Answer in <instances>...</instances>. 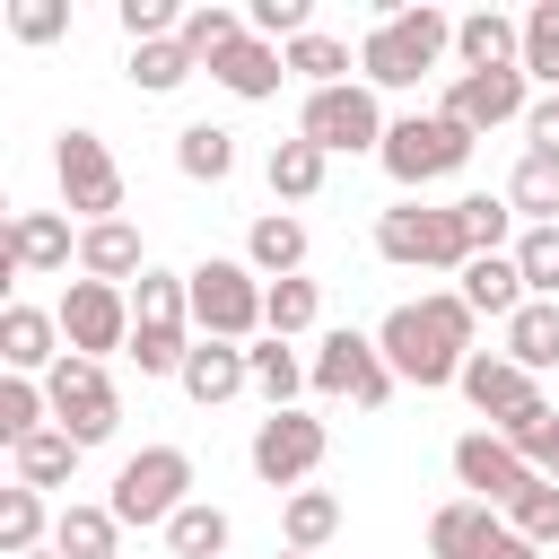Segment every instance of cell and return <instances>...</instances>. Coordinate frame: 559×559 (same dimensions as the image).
<instances>
[{
  "label": "cell",
  "mask_w": 559,
  "mask_h": 559,
  "mask_svg": "<svg viewBox=\"0 0 559 559\" xmlns=\"http://www.w3.org/2000/svg\"><path fill=\"white\" fill-rule=\"evenodd\" d=\"M472 306H463V288H445V297H411V306H393L384 323H376V349H384V367L402 376V384H419V393H437V384H463V367H472Z\"/></svg>",
  "instance_id": "obj_1"
},
{
  "label": "cell",
  "mask_w": 559,
  "mask_h": 559,
  "mask_svg": "<svg viewBox=\"0 0 559 559\" xmlns=\"http://www.w3.org/2000/svg\"><path fill=\"white\" fill-rule=\"evenodd\" d=\"M445 44H454L445 9H384L367 26V44H358V70H367V87H419Z\"/></svg>",
  "instance_id": "obj_2"
},
{
  "label": "cell",
  "mask_w": 559,
  "mask_h": 559,
  "mask_svg": "<svg viewBox=\"0 0 559 559\" xmlns=\"http://www.w3.org/2000/svg\"><path fill=\"white\" fill-rule=\"evenodd\" d=\"M183 288H192V323H201V341H236L245 349V332H262V297H271V280L253 271V262H192L183 271Z\"/></svg>",
  "instance_id": "obj_3"
},
{
  "label": "cell",
  "mask_w": 559,
  "mask_h": 559,
  "mask_svg": "<svg viewBox=\"0 0 559 559\" xmlns=\"http://www.w3.org/2000/svg\"><path fill=\"white\" fill-rule=\"evenodd\" d=\"M376 253L402 262V271H463V262H472V236H463V210H454V201H445V210L402 201V210L376 218Z\"/></svg>",
  "instance_id": "obj_4"
},
{
  "label": "cell",
  "mask_w": 559,
  "mask_h": 559,
  "mask_svg": "<svg viewBox=\"0 0 559 559\" xmlns=\"http://www.w3.org/2000/svg\"><path fill=\"white\" fill-rule=\"evenodd\" d=\"M122 524H175L192 507V454L183 445H140L122 472H114V498H105Z\"/></svg>",
  "instance_id": "obj_5"
},
{
  "label": "cell",
  "mask_w": 559,
  "mask_h": 559,
  "mask_svg": "<svg viewBox=\"0 0 559 559\" xmlns=\"http://www.w3.org/2000/svg\"><path fill=\"white\" fill-rule=\"evenodd\" d=\"M384 105H376V87L367 79H349V87H314L306 96V114H297V140H314L323 157H358V148H384Z\"/></svg>",
  "instance_id": "obj_6"
},
{
  "label": "cell",
  "mask_w": 559,
  "mask_h": 559,
  "mask_svg": "<svg viewBox=\"0 0 559 559\" xmlns=\"http://www.w3.org/2000/svg\"><path fill=\"white\" fill-rule=\"evenodd\" d=\"M472 148H480V140H472L463 122H445V114H402V122L384 131V148H376V157H384V175H393V183H411V192H419V183L454 175Z\"/></svg>",
  "instance_id": "obj_7"
},
{
  "label": "cell",
  "mask_w": 559,
  "mask_h": 559,
  "mask_svg": "<svg viewBox=\"0 0 559 559\" xmlns=\"http://www.w3.org/2000/svg\"><path fill=\"white\" fill-rule=\"evenodd\" d=\"M393 367H384V349H376V332H323L314 341V393H332V402H358V411H384L393 402Z\"/></svg>",
  "instance_id": "obj_8"
},
{
  "label": "cell",
  "mask_w": 559,
  "mask_h": 559,
  "mask_svg": "<svg viewBox=\"0 0 559 559\" xmlns=\"http://www.w3.org/2000/svg\"><path fill=\"white\" fill-rule=\"evenodd\" d=\"M44 402H52V419L79 437V445H105L114 428H122V393H114V376H105V358H61L52 376H44Z\"/></svg>",
  "instance_id": "obj_9"
},
{
  "label": "cell",
  "mask_w": 559,
  "mask_h": 559,
  "mask_svg": "<svg viewBox=\"0 0 559 559\" xmlns=\"http://www.w3.org/2000/svg\"><path fill=\"white\" fill-rule=\"evenodd\" d=\"M52 175H61V201H70L87 227L122 218V166L105 157V140H96V131H61V148H52Z\"/></svg>",
  "instance_id": "obj_10"
},
{
  "label": "cell",
  "mask_w": 559,
  "mask_h": 559,
  "mask_svg": "<svg viewBox=\"0 0 559 559\" xmlns=\"http://www.w3.org/2000/svg\"><path fill=\"white\" fill-rule=\"evenodd\" d=\"M524 87H533L524 70H454L437 114H445V122H463L472 140H489L498 122H524V114H533V96H524Z\"/></svg>",
  "instance_id": "obj_11"
},
{
  "label": "cell",
  "mask_w": 559,
  "mask_h": 559,
  "mask_svg": "<svg viewBox=\"0 0 559 559\" xmlns=\"http://www.w3.org/2000/svg\"><path fill=\"white\" fill-rule=\"evenodd\" d=\"M52 314H61V341H70L79 358L131 349V288H105V280H70Z\"/></svg>",
  "instance_id": "obj_12"
},
{
  "label": "cell",
  "mask_w": 559,
  "mask_h": 559,
  "mask_svg": "<svg viewBox=\"0 0 559 559\" xmlns=\"http://www.w3.org/2000/svg\"><path fill=\"white\" fill-rule=\"evenodd\" d=\"M323 419H306V411H271L262 428H253V472L271 480V489H297L314 463H323Z\"/></svg>",
  "instance_id": "obj_13"
},
{
  "label": "cell",
  "mask_w": 559,
  "mask_h": 559,
  "mask_svg": "<svg viewBox=\"0 0 559 559\" xmlns=\"http://www.w3.org/2000/svg\"><path fill=\"white\" fill-rule=\"evenodd\" d=\"M454 480H463L480 507H498V515H507V498L533 480V463H524L498 428H472V437H454Z\"/></svg>",
  "instance_id": "obj_14"
},
{
  "label": "cell",
  "mask_w": 559,
  "mask_h": 559,
  "mask_svg": "<svg viewBox=\"0 0 559 559\" xmlns=\"http://www.w3.org/2000/svg\"><path fill=\"white\" fill-rule=\"evenodd\" d=\"M70 253H79V236H70L61 210H17L0 227V280H17V271H70Z\"/></svg>",
  "instance_id": "obj_15"
},
{
  "label": "cell",
  "mask_w": 559,
  "mask_h": 559,
  "mask_svg": "<svg viewBox=\"0 0 559 559\" xmlns=\"http://www.w3.org/2000/svg\"><path fill=\"white\" fill-rule=\"evenodd\" d=\"M70 358V341H61V314H44V306H0V367L9 376H52Z\"/></svg>",
  "instance_id": "obj_16"
},
{
  "label": "cell",
  "mask_w": 559,
  "mask_h": 559,
  "mask_svg": "<svg viewBox=\"0 0 559 559\" xmlns=\"http://www.w3.org/2000/svg\"><path fill=\"white\" fill-rule=\"evenodd\" d=\"M498 533H507V515L480 507V498H445V507L428 515V550H437V559H489Z\"/></svg>",
  "instance_id": "obj_17"
},
{
  "label": "cell",
  "mask_w": 559,
  "mask_h": 559,
  "mask_svg": "<svg viewBox=\"0 0 559 559\" xmlns=\"http://www.w3.org/2000/svg\"><path fill=\"white\" fill-rule=\"evenodd\" d=\"M201 411H218V402H236L245 384H253V358L236 349V341H192V358H183V376H175Z\"/></svg>",
  "instance_id": "obj_18"
},
{
  "label": "cell",
  "mask_w": 559,
  "mask_h": 559,
  "mask_svg": "<svg viewBox=\"0 0 559 559\" xmlns=\"http://www.w3.org/2000/svg\"><path fill=\"white\" fill-rule=\"evenodd\" d=\"M454 52H463V70H524V17L472 9V17H454Z\"/></svg>",
  "instance_id": "obj_19"
},
{
  "label": "cell",
  "mask_w": 559,
  "mask_h": 559,
  "mask_svg": "<svg viewBox=\"0 0 559 559\" xmlns=\"http://www.w3.org/2000/svg\"><path fill=\"white\" fill-rule=\"evenodd\" d=\"M210 79H218L227 96L262 105V96H280V79H288V52H280V44H262V35H245V44H227V52L210 61Z\"/></svg>",
  "instance_id": "obj_20"
},
{
  "label": "cell",
  "mask_w": 559,
  "mask_h": 559,
  "mask_svg": "<svg viewBox=\"0 0 559 559\" xmlns=\"http://www.w3.org/2000/svg\"><path fill=\"white\" fill-rule=\"evenodd\" d=\"M533 393H542V384H533L507 349H472V367H463V402H472L480 419H507V411L533 402Z\"/></svg>",
  "instance_id": "obj_21"
},
{
  "label": "cell",
  "mask_w": 559,
  "mask_h": 559,
  "mask_svg": "<svg viewBox=\"0 0 559 559\" xmlns=\"http://www.w3.org/2000/svg\"><path fill=\"white\" fill-rule=\"evenodd\" d=\"M79 271H87V280H105V288H122L131 271H148V253H140V227H131V218L79 227Z\"/></svg>",
  "instance_id": "obj_22"
},
{
  "label": "cell",
  "mask_w": 559,
  "mask_h": 559,
  "mask_svg": "<svg viewBox=\"0 0 559 559\" xmlns=\"http://www.w3.org/2000/svg\"><path fill=\"white\" fill-rule=\"evenodd\" d=\"M454 280H463V306H472V314H498V323H507V314L524 306V271H515V253H472Z\"/></svg>",
  "instance_id": "obj_23"
},
{
  "label": "cell",
  "mask_w": 559,
  "mask_h": 559,
  "mask_svg": "<svg viewBox=\"0 0 559 559\" xmlns=\"http://www.w3.org/2000/svg\"><path fill=\"white\" fill-rule=\"evenodd\" d=\"M507 358H515L524 376L559 367V297H524V306L507 314Z\"/></svg>",
  "instance_id": "obj_24"
},
{
  "label": "cell",
  "mask_w": 559,
  "mask_h": 559,
  "mask_svg": "<svg viewBox=\"0 0 559 559\" xmlns=\"http://www.w3.org/2000/svg\"><path fill=\"white\" fill-rule=\"evenodd\" d=\"M245 262H253L262 280H297V271H306V227H297L288 210L253 218V227H245Z\"/></svg>",
  "instance_id": "obj_25"
},
{
  "label": "cell",
  "mask_w": 559,
  "mask_h": 559,
  "mask_svg": "<svg viewBox=\"0 0 559 559\" xmlns=\"http://www.w3.org/2000/svg\"><path fill=\"white\" fill-rule=\"evenodd\" d=\"M79 454H87V445H79L70 428H35L26 445H9V463H17V489H61V480L79 472Z\"/></svg>",
  "instance_id": "obj_26"
},
{
  "label": "cell",
  "mask_w": 559,
  "mask_h": 559,
  "mask_svg": "<svg viewBox=\"0 0 559 559\" xmlns=\"http://www.w3.org/2000/svg\"><path fill=\"white\" fill-rule=\"evenodd\" d=\"M114 542H122V515L114 507H61L52 515V550L61 559H114Z\"/></svg>",
  "instance_id": "obj_27"
},
{
  "label": "cell",
  "mask_w": 559,
  "mask_h": 559,
  "mask_svg": "<svg viewBox=\"0 0 559 559\" xmlns=\"http://www.w3.org/2000/svg\"><path fill=\"white\" fill-rule=\"evenodd\" d=\"M175 166H183L192 183H227V175H236V131H218V122H183V131H175Z\"/></svg>",
  "instance_id": "obj_28"
},
{
  "label": "cell",
  "mask_w": 559,
  "mask_h": 559,
  "mask_svg": "<svg viewBox=\"0 0 559 559\" xmlns=\"http://www.w3.org/2000/svg\"><path fill=\"white\" fill-rule=\"evenodd\" d=\"M280 533H288V550H306V559H314V550L341 533V498H332V489H288Z\"/></svg>",
  "instance_id": "obj_29"
},
{
  "label": "cell",
  "mask_w": 559,
  "mask_h": 559,
  "mask_svg": "<svg viewBox=\"0 0 559 559\" xmlns=\"http://www.w3.org/2000/svg\"><path fill=\"white\" fill-rule=\"evenodd\" d=\"M323 166H332V157H323L314 140H271V166H262V175H271L280 201H314V192H323Z\"/></svg>",
  "instance_id": "obj_30"
},
{
  "label": "cell",
  "mask_w": 559,
  "mask_h": 559,
  "mask_svg": "<svg viewBox=\"0 0 559 559\" xmlns=\"http://www.w3.org/2000/svg\"><path fill=\"white\" fill-rule=\"evenodd\" d=\"M314 314H323V288L297 271V280H271V297H262V332L271 341H297V332H314Z\"/></svg>",
  "instance_id": "obj_31"
},
{
  "label": "cell",
  "mask_w": 559,
  "mask_h": 559,
  "mask_svg": "<svg viewBox=\"0 0 559 559\" xmlns=\"http://www.w3.org/2000/svg\"><path fill=\"white\" fill-rule=\"evenodd\" d=\"M227 533H236V524H227V507L192 498V507L166 524V550H175V559H218V550H227Z\"/></svg>",
  "instance_id": "obj_32"
},
{
  "label": "cell",
  "mask_w": 559,
  "mask_h": 559,
  "mask_svg": "<svg viewBox=\"0 0 559 559\" xmlns=\"http://www.w3.org/2000/svg\"><path fill=\"white\" fill-rule=\"evenodd\" d=\"M245 35H253V26H245V9H218V0H210V9H183V35H175V44H183L192 61H218V52H227V44H245Z\"/></svg>",
  "instance_id": "obj_33"
},
{
  "label": "cell",
  "mask_w": 559,
  "mask_h": 559,
  "mask_svg": "<svg viewBox=\"0 0 559 559\" xmlns=\"http://www.w3.org/2000/svg\"><path fill=\"white\" fill-rule=\"evenodd\" d=\"M507 524H515L533 550H550V542H559V480H542V472H533V480L507 498Z\"/></svg>",
  "instance_id": "obj_34"
},
{
  "label": "cell",
  "mask_w": 559,
  "mask_h": 559,
  "mask_svg": "<svg viewBox=\"0 0 559 559\" xmlns=\"http://www.w3.org/2000/svg\"><path fill=\"white\" fill-rule=\"evenodd\" d=\"M245 358H253V384L271 393V411H288V402H297V384H314V367H306L288 341H262V349H245Z\"/></svg>",
  "instance_id": "obj_35"
},
{
  "label": "cell",
  "mask_w": 559,
  "mask_h": 559,
  "mask_svg": "<svg viewBox=\"0 0 559 559\" xmlns=\"http://www.w3.org/2000/svg\"><path fill=\"white\" fill-rule=\"evenodd\" d=\"M498 437H507V445H515V454H524V463H533V472H542V454H550V445H559V411H550V402H542V393H533V402H515V411H507V419H498Z\"/></svg>",
  "instance_id": "obj_36"
},
{
  "label": "cell",
  "mask_w": 559,
  "mask_h": 559,
  "mask_svg": "<svg viewBox=\"0 0 559 559\" xmlns=\"http://www.w3.org/2000/svg\"><path fill=\"white\" fill-rule=\"evenodd\" d=\"M288 70H297L306 87H349V44H341V35H297V44H288Z\"/></svg>",
  "instance_id": "obj_37"
},
{
  "label": "cell",
  "mask_w": 559,
  "mask_h": 559,
  "mask_svg": "<svg viewBox=\"0 0 559 559\" xmlns=\"http://www.w3.org/2000/svg\"><path fill=\"white\" fill-rule=\"evenodd\" d=\"M0 550L9 559L44 550V489H0Z\"/></svg>",
  "instance_id": "obj_38"
},
{
  "label": "cell",
  "mask_w": 559,
  "mask_h": 559,
  "mask_svg": "<svg viewBox=\"0 0 559 559\" xmlns=\"http://www.w3.org/2000/svg\"><path fill=\"white\" fill-rule=\"evenodd\" d=\"M507 201H515V210H524L533 227H550V218H559V166L524 148V166H515V183H507Z\"/></svg>",
  "instance_id": "obj_39"
},
{
  "label": "cell",
  "mask_w": 559,
  "mask_h": 559,
  "mask_svg": "<svg viewBox=\"0 0 559 559\" xmlns=\"http://www.w3.org/2000/svg\"><path fill=\"white\" fill-rule=\"evenodd\" d=\"M515 271H524V297H559V218L515 236Z\"/></svg>",
  "instance_id": "obj_40"
},
{
  "label": "cell",
  "mask_w": 559,
  "mask_h": 559,
  "mask_svg": "<svg viewBox=\"0 0 559 559\" xmlns=\"http://www.w3.org/2000/svg\"><path fill=\"white\" fill-rule=\"evenodd\" d=\"M524 79H542L559 96V0L524 9Z\"/></svg>",
  "instance_id": "obj_41"
},
{
  "label": "cell",
  "mask_w": 559,
  "mask_h": 559,
  "mask_svg": "<svg viewBox=\"0 0 559 559\" xmlns=\"http://www.w3.org/2000/svg\"><path fill=\"white\" fill-rule=\"evenodd\" d=\"M192 70H201V61H192V52L175 44V35H166V44H131V79H140L148 96H166V87H183Z\"/></svg>",
  "instance_id": "obj_42"
},
{
  "label": "cell",
  "mask_w": 559,
  "mask_h": 559,
  "mask_svg": "<svg viewBox=\"0 0 559 559\" xmlns=\"http://www.w3.org/2000/svg\"><path fill=\"white\" fill-rule=\"evenodd\" d=\"M44 411H52V402H44L35 376H0V437H9V445H26V437L44 428Z\"/></svg>",
  "instance_id": "obj_43"
},
{
  "label": "cell",
  "mask_w": 559,
  "mask_h": 559,
  "mask_svg": "<svg viewBox=\"0 0 559 559\" xmlns=\"http://www.w3.org/2000/svg\"><path fill=\"white\" fill-rule=\"evenodd\" d=\"M454 210H463V236H472V253H507L515 201H489V192H472V201H454Z\"/></svg>",
  "instance_id": "obj_44"
},
{
  "label": "cell",
  "mask_w": 559,
  "mask_h": 559,
  "mask_svg": "<svg viewBox=\"0 0 559 559\" xmlns=\"http://www.w3.org/2000/svg\"><path fill=\"white\" fill-rule=\"evenodd\" d=\"M9 35L17 44H61L70 35V0H17L9 9Z\"/></svg>",
  "instance_id": "obj_45"
},
{
  "label": "cell",
  "mask_w": 559,
  "mask_h": 559,
  "mask_svg": "<svg viewBox=\"0 0 559 559\" xmlns=\"http://www.w3.org/2000/svg\"><path fill=\"white\" fill-rule=\"evenodd\" d=\"M524 140H533V157H550V166H559V96H542V105L524 114Z\"/></svg>",
  "instance_id": "obj_46"
},
{
  "label": "cell",
  "mask_w": 559,
  "mask_h": 559,
  "mask_svg": "<svg viewBox=\"0 0 559 559\" xmlns=\"http://www.w3.org/2000/svg\"><path fill=\"white\" fill-rule=\"evenodd\" d=\"M489 559H542V550H533V542H524V533H515V524H507V533H498V550H489Z\"/></svg>",
  "instance_id": "obj_47"
},
{
  "label": "cell",
  "mask_w": 559,
  "mask_h": 559,
  "mask_svg": "<svg viewBox=\"0 0 559 559\" xmlns=\"http://www.w3.org/2000/svg\"><path fill=\"white\" fill-rule=\"evenodd\" d=\"M542 480H559V445H550V454H542Z\"/></svg>",
  "instance_id": "obj_48"
},
{
  "label": "cell",
  "mask_w": 559,
  "mask_h": 559,
  "mask_svg": "<svg viewBox=\"0 0 559 559\" xmlns=\"http://www.w3.org/2000/svg\"><path fill=\"white\" fill-rule=\"evenodd\" d=\"M26 559H61V550H26Z\"/></svg>",
  "instance_id": "obj_49"
},
{
  "label": "cell",
  "mask_w": 559,
  "mask_h": 559,
  "mask_svg": "<svg viewBox=\"0 0 559 559\" xmlns=\"http://www.w3.org/2000/svg\"><path fill=\"white\" fill-rule=\"evenodd\" d=\"M280 559H306V550H280Z\"/></svg>",
  "instance_id": "obj_50"
}]
</instances>
